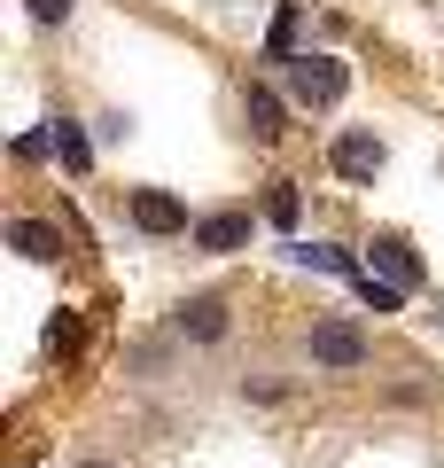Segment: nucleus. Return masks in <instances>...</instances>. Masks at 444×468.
I'll return each instance as SVG.
<instances>
[{
	"label": "nucleus",
	"instance_id": "obj_3",
	"mask_svg": "<svg viewBox=\"0 0 444 468\" xmlns=\"http://www.w3.org/2000/svg\"><path fill=\"white\" fill-rule=\"evenodd\" d=\"M328 165H335V180L375 187V180H382V165H390V149H382V133H366V125H344V133L328 141Z\"/></svg>",
	"mask_w": 444,
	"mask_h": 468
},
{
	"label": "nucleus",
	"instance_id": "obj_11",
	"mask_svg": "<svg viewBox=\"0 0 444 468\" xmlns=\"http://www.w3.org/2000/svg\"><path fill=\"white\" fill-rule=\"evenodd\" d=\"M55 156H63L70 172H86V165H94V149H86V133L70 125V117H55Z\"/></svg>",
	"mask_w": 444,
	"mask_h": 468
},
{
	"label": "nucleus",
	"instance_id": "obj_15",
	"mask_svg": "<svg viewBox=\"0 0 444 468\" xmlns=\"http://www.w3.org/2000/svg\"><path fill=\"white\" fill-rule=\"evenodd\" d=\"M242 399H258V406H280V399H289V383H242Z\"/></svg>",
	"mask_w": 444,
	"mask_h": 468
},
{
	"label": "nucleus",
	"instance_id": "obj_2",
	"mask_svg": "<svg viewBox=\"0 0 444 468\" xmlns=\"http://www.w3.org/2000/svg\"><path fill=\"white\" fill-rule=\"evenodd\" d=\"M280 79H289V101L296 110H335L351 94V63L344 55H280Z\"/></svg>",
	"mask_w": 444,
	"mask_h": 468
},
{
	"label": "nucleus",
	"instance_id": "obj_4",
	"mask_svg": "<svg viewBox=\"0 0 444 468\" xmlns=\"http://www.w3.org/2000/svg\"><path fill=\"white\" fill-rule=\"evenodd\" d=\"M289 110H296V101L280 94V86H265V79L242 86V125H249L258 149H280V141H289Z\"/></svg>",
	"mask_w": 444,
	"mask_h": 468
},
{
	"label": "nucleus",
	"instance_id": "obj_6",
	"mask_svg": "<svg viewBox=\"0 0 444 468\" xmlns=\"http://www.w3.org/2000/svg\"><path fill=\"white\" fill-rule=\"evenodd\" d=\"M249 234H258V211H203L187 242L203 258H234V250H249Z\"/></svg>",
	"mask_w": 444,
	"mask_h": 468
},
{
	"label": "nucleus",
	"instance_id": "obj_16",
	"mask_svg": "<svg viewBox=\"0 0 444 468\" xmlns=\"http://www.w3.org/2000/svg\"><path fill=\"white\" fill-rule=\"evenodd\" d=\"M79 468H117V461H79Z\"/></svg>",
	"mask_w": 444,
	"mask_h": 468
},
{
	"label": "nucleus",
	"instance_id": "obj_1",
	"mask_svg": "<svg viewBox=\"0 0 444 468\" xmlns=\"http://www.w3.org/2000/svg\"><path fill=\"white\" fill-rule=\"evenodd\" d=\"M304 359H312V375H366L375 367V335H366L359 320L328 313V320L304 328Z\"/></svg>",
	"mask_w": 444,
	"mask_h": 468
},
{
	"label": "nucleus",
	"instance_id": "obj_12",
	"mask_svg": "<svg viewBox=\"0 0 444 468\" xmlns=\"http://www.w3.org/2000/svg\"><path fill=\"white\" fill-rule=\"evenodd\" d=\"M351 282H359V297L375 304V313H397V304H406V289H397V282H375V266H366V273H351Z\"/></svg>",
	"mask_w": 444,
	"mask_h": 468
},
{
	"label": "nucleus",
	"instance_id": "obj_7",
	"mask_svg": "<svg viewBox=\"0 0 444 468\" xmlns=\"http://www.w3.org/2000/svg\"><path fill=\"white\" fill-rule=\"evenodd\" d=\"M132 227L141 234H196V218H187V203L164 196V187H132Z\"/></svg>",
	"mask_w": 444,
	"mask_h": 468
},
{
	"label": "nucleus",
	"instance_id": "obj_8",
	"mask_svg": "<svg viewBox=\"0 0 444 468\" xmlns=\"http://www.w3.org/2000/svg\"><path fill=\"white\" fill-rule=\"evenodd\" d=\"M366 250H375L366 266H375L382 282H397V289H421V258H413V242H406V234H375Z\"/></svg>",
	"mask_w": 444,
	"mask_h": 468
},
{
	"label": "nucleus",
	"instance_id": "obj_10",
	"mask_svg": "<svg viewBox=\"0 0 444 468\" xmlns=\"http://www.w3.org/2000/svg\"><path fill=\"white\" fill-rule=\"evenodd\" d=\"M296 211H304L296 180H265V227H280V234H289V227H296Z\"/></svg>",
	"mask_w": 444,
	"mask_h": 468
},
{
	"label": "nucleus",
	"instance_id": "obj_14",
	"mask_svg": "<svg viewBox=\"0 0 444 468\" xmlns=\"http://www.w3.org/2000/svg\"><path fill=\"white\" fill-rule=\"evenodd\" d=\"M24 8H32V24H63L79 0H24Z\"/></svg>",
	"mask_w": 444,
	"mask_h": 468
},
{
	"label": "nucleus",
	"instance_id": "obj_5",
	"mask_svg": "<svg viewBox=\"0 0 444 468\" xmlns=\"http://www.w3.org/2000/svg\"><path fill=\"white\" fill-rule=\"evenodd\" d=\"M227 328H234V313L211 289H196V297L172 304V335H180V344H227Z\"/></svg>",
	"mask_w": 444,
	"mask_h": 468
},
{
	"label": "nucleus",
	"instance_id": "obj_13",
	"mask_svg": "<svg viewBox=\"0 0 444 468\" xmlns=\"http://www.w3.org/2000/svg\"><path fill=\"white\" fill-rule=\"evenodd\" d=\"M48 149H55V125H48V133H24V141H16V165H39Z\"/></svg>",
	"mask_w": 444,
	"mask_h": 468
},
{
	"label": "nucleus",
	"instance_id": "obj_9",
	"mask_svg": "<svg viewBox=\"0 0 444 468\" xmlns=\"http://www.w3.org/2000/svg\"><path fill=\"white\" fill-rule=\"evenodd\" d=\"M8 242H16L24 258H32V266H63V227H48V218H16V227H8Z\"/></svg>",
	"mask_w": 444,
	"mask_h": 468
}]
</instances>
